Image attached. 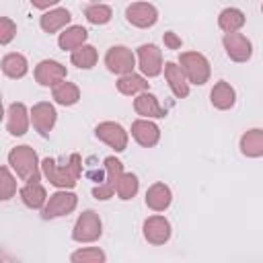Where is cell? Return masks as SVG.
<instances>
[{
    "label": "cell",
    "instance_id": "ac0fdd59",
    "mask_svg": "<svg viewBox=\"0 0 263 263\" xmlns=\"http://www.w3.org/2000/svg\"><path fill=\"white\" fill-rule=\"evenodd\" d=\"M173 201V191L168 185L164 183H152L146 191V205L152 210V212H164Z\"/></svg>",
    "mask_w": 263,
    "mask_h": 263
},
{
    "label": "cell",
    "instance_id": "e575fe53",
    "mask_svg": "<svg viewBox=\"0 0 263 263\" xmlns=\"http://www.w3.org/2000/svg\"><path fill=\"white\" fill-rule=\"evenodd\" d=\"M162 39H164V45H166L168 49H179V47H181V43H183V41H181V37H177V33H173V31H166Z\"/></svg>",
    "mask_w": 263,
    "mask_h": 263
},
{
    "label": "cell",
    "instance_id": "9a60e30c",
    "mask_svg": "<svg viewBox=\"0 0 263 263\" xmlns=\"http://www.w3.org/2000/svg\"><path fill=\"white\" fill-rule=\"evenodd\" d=\"M31 123V111L25 103H10L6 109V129L12 136H25Z\"/></svg>",
    "mask_w": 263,
    "mask_h": 263
},
{
    "label": "cell",
    "instance_id": "4316f807",
    "mask_svg": "<svg viewBox=\"0 0 263 263\" xmlns=\"http://www.w3.org/2000/svg\"><path fill=\"white\" fill-rule=\"evenodd\" d=\"M117 90L125 97H138L142 92H148V80L140 74H127L119 76L117 80Z\"/></svg>",
    "mask_w": 263,
    "mask_h": 263
},
{
    "label": "cell",
    "instance_id": "484cf974",
    "mask_svg": "<svg viewBox=\"0 0 263 263\" xmlns=\"http://www.w3.org/2000/svg\"><path fill=\"white\" fill-rule=\"evenodd\" d=\"M2 72L8 76V78H23L27 72H29V62H27V58L23 55V53H16V51H12V53H6L4 58H2Z\"/></svg>",
    "mask_w": 263,
    "mask_h": 263
},
{
    "label": "cell",
    "instance_id": "f1b7e54d",
    "mask_svg": "<svg viewBox=\"0 0 263 263\" xmlns=\"http://www.w3.org/2000/svg\"><path fill=\"white\" fill-rule=\"evenodd\" d=\"M97 60H99V53H97V49L92 47V45H82L80 49H76V51H72V55H70V62L76 66V68H80V70H90L95 64H97Z\"/></svg>",
    "mask_w": 263,
    "mask_h": 263
},
{
    "label": "cell",
    "instance_id": "e0dca14e",
    "mask_svg": "<svg viewBox=\"0 0 263 263\" xmlns=\"http://www.w3.org/2000/svg\"><path fill=\"white\" fill-rule=\"evenodd\" d=\"M134 109L142 119H162L166 117V109L160 105L158 97L152 92H142L134 99Z\"/></svg>",
    "mask_w": 263,
    "mask_h": 263
},
{
    "label": "cell",
    "instance_id": "8fae6325",
    "mask_svg": "<svg viewBox=\"0 0 263 263\" xmlns=\"http://www.w3.org/2000/svg\"><path fill=\"white\" fill-rule=\"evenodd\" d=\"M55 121H58V111L51 103L39 101L31 107V123H33L35 132H39V136H43V138L49 136Z\"/></svg>",
    "mask_w": 263,
    "mask_h": 263
},
{
    "label": "cell",
    "instance_id": "3957f363",
    "mask_svg": "<svg viewBox=\"0 0 263 263\" xmlns=\"http://www.w3.org/2000/svg\"><path fill=\"white\" fill-rule=\"evenodd\" d=\"M187 78L189 84H205L210 80V74H212V68H210V62L203 53L199 51H183L179 55V62H177Z\"/></svg>",
    "mask_w": 263,
    "mask_h": 263
},
{
    "label": "cell",
    "instance_id": "d4e9b609",
    "mask_svg": "<svg viewBox=\"0 0 263 263\" xmlns=\"http://www.w3.org/2000/svg\"><path fill=\"white\" fill-rule=\"evenodd\" d=\"M245 23H247L245 12L240 8H234V6H228L218 14V27L224 31V35L226 33H238L245 27Z\"/></svg>",
    "mask_w": 263,
    "mask_h": 263
},
{
    "label": "cell",
    "instance_id": "30bf717a",
    "mask_svg": "<svg viewBox=\"0 0 263 263\" xmlns=\"http://www.w3.org/2000/svg\"><path fill=\"white\" fill-rule=\"evenodd\" d=\"M222 45L226 49V55L232 62L242 64V62H249L253 55V43L242 33H226L222 37Z\"/></svg>",
    "mask_w": 263,
    "mask_h": 263
},
{
    "label": "cell",
    "instance_id": "277c9868",
    "mask_svg": "<svg viewBox=\"0 0 263 263\" xmlns=\"http://www.w3.org/2000/svg\"><path fill=\"white\" fill-rule=\"evenodd\" d=\"M103 234V222H101V216L95 212V210H84L76 222H74V228H72V238L76 242H95L99 240Z\"/></svg>",
    "mask_w": 263,
    "mask_h": 263
},
{
    "label": "cell",
    "instance_id": "44dd1931",
    "mask_svg": "<svg viewBox=\"0 0 263 263\" xmlns=\"http://www.w3.org/2000/svg\"><path fill=\"white\" fill-rule=\"evenodd\" d=\"M86 39H88V31L80 25H72V27H66L60 37H58V45L64 49V51H76L80 49L82 45H86Z\"/></svg>",
    "mask_w": 263,
    "mask_h": 263
},
{
    "label": "cell",
    "instance_id": "836d02e7",
    "mask_svg": "<svg viewBox=\"0 0 263 263\" xmlns=\"http://www.w3.org/2000/svg\"><path fill=\"white\" fill-rule=\"evenodd\" d=\"M16 35V25L8 16H0V43L8 45Z\"/></svg>",
    "mask_w": 263,
    "mask_h": 263
},
{
    "label": "cell",
    "instance_id": "d590c367",
    "mask_svg": "<svg viewBox=\"0 0 263 263\" xmlns=\"http://www.w3.org/2000/svg\"><path fill=\"white\" fill-rule=\"evenodd\" d=\"M51 6L58 8V0H49V2H33V8H49V10H51Z\"/></svg>",
    "mask_w": 263,
    "mask_h": 263
},
{
    "label": "cell",
    "instance_id": "ba28073f",
    "mask_svg": "<svg viewBox=\"0 0 263 263\" xmlns=\"http://www.w3.org/2000/svg\"><path fill=\"white\" fill-rule=\"evenodd\" d=\"M138 68L146 78H154L164 70L162 51L154 43H144L138 47Z\"/></svg>",
    "mask_w": 263,
    "mask_h": 263
},
{
    "label": "cell",
    "instance_id": "4dcf8cb0",
    "mask_svg": "<svg viewBox=\"0 0 263 263\" xmlns=\"http://www.w3.org/2000/svg\"><path fill=\"white\" fill-rule=\"evenodd\" d=\"M138 189H140L138 177H136L134 173H123L121 179H119V183H117V187H115V193H117L119 199L127 201V199H132V197H136Z\"/></svg>",
    "mask_w": 263,
    "mask_h": 263
},
{
    "label": "cell",
    "instance_id": "603a6c76",
    "mask_svg": "<svg viewBox=\"0 0 263 263\" xmlns=\"http://www.w3.org/2000/svg\"><path fill=\"white\" fill-rule=\"evenodd\" d=\"M18 195H21V201L27 205V208H31V210H41V208H45V203H47V191H45V187L41 185V183H25L23 187H21V191H18Z\"/></svg>",
    "mask_w": 263,
    "mask_h": 263
},
{
    "label": "cell",
    "instance_id": "1f68e13d",
    "mask_svg": "<svg viewBox=\"0 0 263 263\" xmlns=\"http://www.w3.org/2000/svg\"><path fill=\"white\" fill-rule=\"evenodd\" d=\"M70 261L72 263H105L107 257H105V251L99 247H84V249L74 251Z\"/></svg>",
    "mask_w": 263,
    "mask_h": 263
},
{
    "label": "cell",
    "instance_id": "9c48e42d",
    "mask_svg": "<svg viewBox=\"0 0 263 263\" xmlns=\"http://www.w3.org/2000/svg\"><path fill=\"white\" fill-rule=\"evenodd\" d=\"M95 136L105 142L109 148H113L115 152H123L127 148V132L123 129V125L115 123V121H101L97 127H95Z\"/></svg>",
    "mask_w": 263,
    "mask_h": 263
},
{
    "label": "cell",
    "instance_id": "ffe728a7",
    "mask_svg": "<svg viewBox=\"0 0 263 263\" xmlns=\"http://www.w3.org/2000/svg\"><path fill=\"white\" fill-rule=\"evenodd\" d=\"M210 103L220 109V111H228L234 107L236 103V90L230 86V82L226 80H218L214 84V88L210 90Z\"/></svg>",
    "mask_w": 263,
    "mask_h": 263
},
{
    "label": "cell",
    "instance_id": "d6a6232c",
    "mask_svg": "<svg viewBox=\"0 0 263 263\" xmlns=\"http://www.w3.org/2000/svg\"><path fill=\"white\" fill-rule=\"evenodd\" d=\"M0 195H2V199L4 201H8L14 193H16V179L12 177V173H10V168L8 166H2L0 168Z\"/></svg>",
    "mask_w": 263,
    "mask_h": 263
},
{
    "label": "cell",
    "instance_id": "8992f818",
    "mask_svg": "<svg viewBox=\"0 0 263 263\" xmlns=\"http://www.w3.org/2000/svg\"><path fill=\"white\" fill-rule=\"evenodd\" d=\"M105 66L109 72L113 74H119V76H127V74H134V68H136V55L129 47L125 45H113L107 49L105 53Z\"/></svg>",
    "mask_w": 263,
    "mask_h": 263
},
{
    "label": "cell",
    "instance_id": "7a4b0ae2",
    "mask_svg": "<svg viewBox=\"0 0 263 263\" xmlns=\"http://www.w3.org/2000/svg\"><path fill=\"white\" fill-rule=\"evenodd\" d=\"M8 166L25 183H39V179H41V162H39V156L27 144L14 146L8 152Z\"/></svg>",
    "mask_w": 263,
    "mask_h": 263
},
{
    "label": "cell",
    "instance_id": "83f0119b",
    "mask_svg": "<svg viewBox=\"0 0 263 263\" xmlns=\"http://www.w3.org/2000/svg\"><path fill=\"white\" fill-rule=\"evenodd\" d=\"M51 97L58 105L62 107H72L80 101V88L74 84V82H68L64 80L62 84H58L55 88H51Z\"/></svg>",
    "mask_w": 263,
    "mask_h": 263
},
{
    "label": "cell",
    "instance_id": "2e32d148",
    "mask_svg": "<svg viewBox=\"0 0 263 263\" xmlns=\"http://www.w3.org/2000/svg\"><path fill=\"white\" fill-rule=\"evenodd\" d=\"M132 138L142 146V148H152V146H156L158 144V140H160V127L154 123V121H150V119H136L134 123H132Z\"/></svg>",
    "mask_w": 263,
    "mask_h": 263
},
{
    "label": "cell",
    "instance_id": "4fadbf2b",
    "mask_svg": "<svg viewBox=\"0 0 263 263\" xmlns=\"http://www.w3.org/2000/svg\"><path fill=\"white\" fill-rule=\"evenodd\" d=\"M125 18H127L129 25H134L138 29H148V27L156 25L158 10L150 2H134L125 8Z\"/></svg>",
    "mask_w": 263,
    "mask_h": 263
},
{
    "label": "cell",
    "instance_id": "6da1fadb",
    "mask_svg": "<svg viewBox=\"0 0 263 263\" xmlns=\"http://www.w3.org/2000/svg\"><path fill=\"white\" fill-rule=\"evenodd\" d=\"M41 173L45 175V179L53 187H58V189H72L78 183L80 175H82V158L76 152H72L66 162H58L55 158L47 156V158L41 160Z\"/></svg>",
    "mask_w": 263,
    "mask_h": 263
},
{
    "label": "cell",
    "instance_id": "f546056e",
    "mask_svg": "<svg viewBox=\"0 0 263 263\" xmlns=\"http://www.w3.org/2000/svg\"><path fill=\"white\" fill-rule=\"evenodd\" d=\"M84 16L88 23L92 25H107L113 16V10L109 4H101V2H95V4H88L84 8Z\"/></svg>",
    "mask_w": 263,
    "mask_h": 263
},
{
    "label": "cell",
    "instance_id": "8d00e7d4",
    "mask_svg": "<svg viewBox=\"0 0 263 263\" xmlns=\"http://www.w3.org/2000/svg\"><path fill=\"white\" fill-rule=\"evenodd\" d=\"M4 263H16V261H10V259H4Z\"/></svg>",
    "mask_w": 263,
    "mask_h": 263
},
{
    "label": "cell",
    "instance_id": "74e56055",
    "mask_svg": "<svg viewBox=\"0 0 263 263\" xmlns=\"http://www.w3.org/2000/svg\"><path fill=\"white\" fill-rule=\"evenodd\" d=\"M261 12H263V4H261Z\"/></svg>",
    "mask_w": 263,
    "mask_h": 263
},
{
    "label": "cell",
    "instance_id": "d6986e66",
    "mask_svg": "<svg viewBox=\"0 0 263 263\" xmlns=\"http://www.w3.org/2000/svg\"><path fill=\"white\" fill-rule=\"evenodd\" d=\"M164 78H166V82H168V86L177 99H185L189 95V82H187V78H185V74L177 62L164 64Z\"/></svg>",
    "mask_w": 263,
    "mask_h": 263
},
{
    "label": "cell",
    "instance_id": "5b68a950",
    "mask_svg": "<svg viewBox=\"0 0 263 263\" xmlns=\"http://www.w3.org/2000/svg\"><path fill=\"white\" fill-rule=\"evenodd\" d=\"M103 166H105V181L99 183L97 187H92V197L95 199H101V201H107L113 197L115 193V187L123 175V162L115 156H107L103 160Z\"/></svg>",
    "mask_w": 263,
    "mask_h": 263
},
{
    "label": "cell",
    "instance_id": "52a82bcc",
    "mask_svg": "<svg viewBox=\"0 0 263 263\" xmlns=\"http://www.w3.org/2000/svg\"><path fill=\"white\" fill-rule=\"evenodd\" d=\"M76 205H78V195L72 191H66V189H60V191L49 195V199L43 208V218L53 220V218L68 216L76 210Z\"/></svg>",
    "mask_w": 263,
    "mask_h": 263
},
{
    "label": "cell",
    "instance_id": "5bb4252c",
    "mask_svg": "<svg viewBox=\"0 0 263 263\" xmlns=\"http://www.w3.org/2000/svg\"><path fill=\"white\" fill-rule=\"evenodd\" d=\"M142 232L150 245H164L171 238L173 230H171V222L164 216H150L144 220Z\"/></svg>",
    "mask_w": 263,
    "mask_h": 263
},
{
    "label": "cell",
    "instance_id": "7402d4cb",
    "mask_svg": "<svg viewBox=\"0 0 263 263\" xmlns=\"http://www.w3.org/2000/svg\"><path fill=\"white\" fill-rule=\"evenodd\" d=\"M70 18H72L70 10L64 8V6H58V8H51V10L43 12L41 18H39V25L45 33H58L60 29H64L70 23Z\"/></svg>",
    "mask_w": 263,
    "mask_h": 263
},
{
    "label": "cell",
    "instance_id": "7c38bea8",
    "mask_svg": "<svg viewBox=\"0 0 263 263\" xmlns=\"http://www.w3.org/2000/svg\"><path fill=\"white\" fill-rule=\"evenodd\" d=\"M35 80L41 86H51L55 88L58 84H62L66 80V66H62L55 60H41L35 66Z\"/></svg>",
    "mask_w": 263,
    "mask_h": 263
},
{
    "label": "cell",
    "instance_id": "cb8c5ba5",
    "mask_svg": "<svg viewBox=\"0 0 263 263\" xmlns=\"http://www.w3.org/2000/svg\"><path fill=\"white\" fill-rule=\"evenodd\" d=\"M240 152L249 158H259L263 156V129L259 127H253V129H247L242 136H240Z\"/></svg>",
    "mask_w": 263,
    "mask_h": 263
}]
</instances>
